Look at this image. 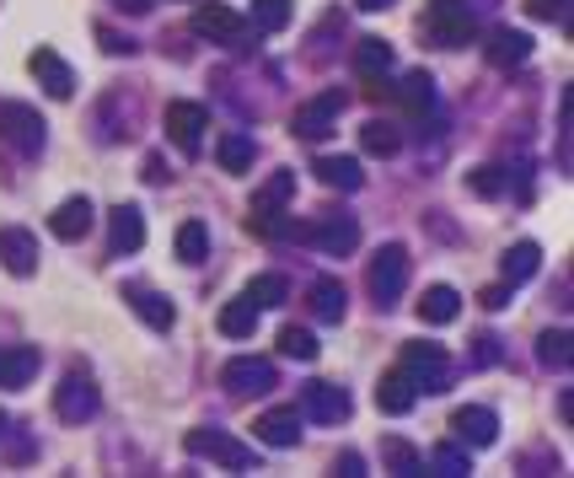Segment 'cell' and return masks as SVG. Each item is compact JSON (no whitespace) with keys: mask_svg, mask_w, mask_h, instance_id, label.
<instances>
[{"mask_svg":"<svg viewBox=\"0 0 574 478\" xmlns=\"http://www.w3.org/2000/svg\"><path fill=\"white\" fill-rule=\"evenodd\" d=\"M424 33H430V44H441V49L473 44V33H478L473 5H467V0H430V5H424Z\"/></svg>","mask_w":574,"mask_h":478,"instance_id":"6da1fadb","label":"cell"},{"mask_svg":"<svg viewBox=\"0 0 574 478\" xmlns=\"http://www.w3.org/2000/svg\"><path fill=\"white\" fill-rule=\"evenodd\" d=\"M403 290H408V248L403 242H386L382 253L371 259V296H376L382 312H392Z\"/></svg>","mask_w":574,"mask_h":478,"instance_id":"7a4b0ae2","label":"cell"},{"mask_svg":"<svg viewBox=\"0 0 574 478\" xmlns=\"http://www.w3.org/2000/svg\"><path fill=\"white\" fill-rule=\"evenodd\" d=\"M0 140H5L11 151H22V156H38L44 140H49V124H44L38 108H27V103H0Z\"/></svg>","mask_w":574,"mask_h":478,"instance_id":"3957f363","label":"cell"},{"mask_svg":"<svg viewBox=\"0 0 574 478\" xmlns=\"http://www.w3.org/2000/svg\"><path fill=\"white\" fill-rule=\"evenodd\" d=\"M296 200V172H274V178H263V189L253 194V210H248V226L263 231V237H274V231H285L279 226V210Z\"/></svg>","mask_w":574,"mask_h":478,"instance_id":"277c9868","label":"cell"},{"mask_svg":"<svg viewBox=\"0 0 574 478\" xmlns=\"http://www.w3.org/2000/svg\"><path fill=\"white\" fill-rule=\"evenodd\" d=\"M183 446H189V457H210V463H220V468H231V474L253 468V446H242V441L226 435V430H189Z\"/></svg>","mask_w":574,"mask_h":478,"instance_id":"5b68a950","label":"cell"},{"mask_svg":"<svg viewBox=\"0 0 574 478\" xmlns=\"http://www.w3.org/2000/svg\"><path fill=\"white\" fill-rule=\"evenodd\" d=\"M193 33L210 38V44H242L253 33V22L237 16L231 5H220V0H204V5H193Z\"/></svg>","mask_w":574,"mask_h":478,"instance_id":"8992f818","label":"cell"},{"mask_svg":"<svg viewBox=\"0 0 574 478\" xmlns=\"http://www.w3.org/2000/svg\"><path fill=\"white\" fill-rule=\"evenodd\" d=\"M403 371L414 377L419 393H441L451 377V360L441 344H408V349H403Z\"/></svg>","mask_w":574,"mask_h":478,"instance_id":"52a82bcc","label":"cell"},{"mask_svg":"<svg viewBox=\"0 0 574 478\" xmlns=\"http://www.w3.org/2000/svg\"><path fill=\"white\" fill-rule=\"evenodd\" d=\"M97 409H103V398H97V387H92L86 371H70L60 387H55V414H60L64 425H81V419H92Z\"/></svg>","mask_w":574,"mask_h":478,"instance_id":"ba28073f","label":"cell"},{"mask_svg":"<svg viewBox=\"0 0 574 478\" xmlns=\"http://www.w3.org/2000/svg\"><path fill=\"white\" fill-rule=\"evenodd\" d=\"M338 113H344V92H322L307 108H296V135L301 140H327L338 130Z\"/></svg>","mask_w":574,"mask_h":478,"instance_id":"9c48e42d","label":"cell"},{"mask_svg":"<svg viewBox=\"0 0 574 478\" xmlns=\"http://www.w3.org/2000/svg\"><path fill=\"white\" fill-rule=\"evenodd\" d=\"M220 382H226L237 398H258V393L274 387V360H263V355H242V360H231V366L220 371Z\"/></svg>","mask_w":574,"mask_h":478,"instance_id":"30bf717a","label":"cell"},{"mask_svg":"<svg viewBox=\"0 0 574 478\" xmlns=\"http://www.w3.org/2000/svg\"><path fill=\"white\" fill-rule=\"evenodd\" d=\"M296 237H307V242H318L322 253L344 259V253H355V242H360V226H355V215H322L318 226H307V231H296Z\"/></svg>","mask_w":574,"mask_h":478,"instance_id":"8fae6325","label":"cell"},{"mask_svg":"<svg viewBox=\"0 0 574 478\" xmlns=\"http://www.w3.org/2000/svg\"><path fill=\"white\" fill-rule=\"evenodd\" d=\"M0 264H5V274H16V279L38 274V237L22 231V226H0Z\"/></svg>","mask_w":574,"mask_h":478,"instance_id":"7c38bea8","label":"cell"},{"mask_svg":"<svg viewBox=\"0 0 574 478\" xmlns=\"http://www.w3.org/2000/svg\"><path fill=\"white\" fill-rule=\"evenodd\" d=\"M451 430H456L462 446H494V441H500V414L467 404V409L451 414Z\"/></svg>","mask_w":574,"mask_h":478,"instance_id":"4fadbf2b","label":"cell"},{"mask_svg":"<svg viewBox=\"0 0 574 478\" xmlns=\"http://www.w3.org/2000/svg\"><path fill=\"white\" fill-rule=\"evenodd\" d=\"M210 130V113L199 103H167V135L178 140V151H199V140Z\"/></svg>","mask_w":574,"mask_h":478,"instance_id":"5bb4252c","label":"cell"},{"mask_svg":"<svg viewBox=\"0 0 574 478\" xmlns=\"http://www.w3.org/2000/svg\"><path fill=\"white\" fill-rule=\"evenodd\" d=\"M301 419H318V425H338V419H349V393L333 387V382H312L307 398H301Z\"/></svg>","mask_w":574,"mask_h":478,"instance_id":"9a60e30c","label":"cell"},{"mask_svg":"<svg viewBox=\"0 0 574 478\" xmlns=\"http://www.w3.org/2000/svg\"><path fill=\"white\" fill-rule=\"evenodd\" d=\"M124 301L134 307V318H140L145 328H156V334H167V328L178 323L172 301H167V296H156V290H145V285H124Z\"/></svg>","mask_w":574,"mask_h":478,"instance_id":"2e32d148","label":"cell"},{"mask_svg":"<svg viewBox=\"0 0 574 478\" xmlns=\"http://www.w3.org/2000/svg\"><path fill=\"white\" fill-rule=\"evenodd\" d=\"M253 430H258V441H263V446L285 452V446H296V441H301V414H296V409H268Z\"/></svg>","mask_w":574,"mask_h":478,"instance_id":"e0dca14e","label":"cell"},{"mask_svg":"<svg viewBox=\"0 0 574 478\" xmlns=\"http://www.w3.org/2000/svg\"><path fill=\"white\" fill-rule=\"evenodd\" d=\"M49 231H55L60 242H81V237L92 231V200H86V194L64 200V205L49 215Z\"/></svg>","mask_w":574,"mask_h":478,"instance_id":"ac0fdd59","label":"cell"},{"mask_svg":"<svg viewBox=\"0 0 574 478\" xmlns=\"http://www.w3.org/2000/svg\"><path fill=\"white\" fill-rule=\"evenodd\" d=\"M27 65H33L38 81H44V92H49V97H60V103H64V97L75 92V75H70V65H64L55 49H33V60H27Z\"/></svg>","mask_w":574,"mask_h":478,"instance_id":"d6986e66","label":"cell"},{"mask_svg":"<svg viewBox=\"0 0 574 478\" xmlns=\"http://www.w3.org/2000/svg\"><path fill=\"white\" fill-rule=\"evenodd\" d=\"M312 172H318L327 189H338V194H355V189L366 183V172H360V162H355V156H318V167H312Z\"/></svg>","mask_w":574,"mask_h":478,"instance_id":"ffe728a7","label":"cell"},{"mask_svg":"<svg viewBox=\"0 0 574 478\" xmlns=\"http://www.w3.org/2000/svg\"><path fill=\"white\" fill-rule=\"evenodd\" d=\"M397 103H403L414 119L435 113V75H424V70H408V75H403V86H397Z\"/></svg>","mask_w":574,"mask_h":478,"instance_id":"44dd1931","label":"cell"},{"mask_svg":"<svg viewBox=\"0 0 574 478\" xmlns=\"http://www.w3.org/2000/svg\"><path fill=\"white\" fill-rule=\"evenodd\" d=\"M414 398H419V387H414V377H408L403 366H397L392 377H382V387H376V409L382 414H408Z\"/></svg>","mask_w":574,"mask_h":478,"instance_id":"7402d4cb","label":"cell"},{"mask_svg":"<svg viewBox=\"0 0 574 478\" xmlns=\"http://www.w3.org/2000/svg\"><path fill=\"white\" fill-rule=\"evenodd\" d=\"M483 55H489V65H500V70H505V65H521V60L531 55V38H526V33H515V27H494Z\"/></svg>","mask_w":574,"mask_h":478,"instance_id":"603a6c76","label":"cell"},{"mask_svg":"<svg viewBox=\"0 0 574 478\" xmlns=\"http://www.w3.org/2000/svg\"><path fill=\"white\" fill-rule=\"evenodd\" d=\"M33 377H38V349L16 344V349L0 355V387H27Z\"/></svg>","mask_w":574,"mask_h":478,"instance_id":"cb8c5ba5","label":"cell"},{"mask_svg":"<svg viewBox=\"0 0 574 478\" xmlns=\"http://www.w3.org/2000/svg\"><path fill=\"white\" fill-rule=\"evenodd\" d=\"M456 312H462V296H456L451 285H430V290H424V301H419V318H424V323H435V328L456 323Z\"/></svg>","mask_w":574,"mask_h":478,"instance_id":"d4e9b609","label":"cell"},{"mask_svg":"<svg viewBox=\"0 0 574 478\" xmlns=\"http://www.w3.org/2000/svg\"><path fill=\"white\" fill-rule=\"evenodd\" d=\"M145 242V215L140 205H119L113 210V253H134Z\"/></svg>","mask_w":574,"mask_h":478,"instance_id":"484cf974","label":"cell"},{"mask_svg":"<svg viewBox=\"0 0 574 478\" xmlns=\"http://www.w3.org/2000/svg\"><path fill=\"white\" fill-rule=\"evenodd\" d=\"M355 70H360L366 81H382L386 70H392V44H382V38H360V44H355Z\"/></svg>","mask_w":574,"mask_h":478,"instance_id":"4316f807","label":"cell"},{"mask_svg":"<svg viewBox=\"0 0 574 478\" xmlns=\"http://www.w3.org/2000/svg\"><path fill=\"white\" fill-rule=\"evenodd\" d=\"M344 307H349V296H344L338 279H318V285H312V318H318V323H338Z\"/></svg>","mask_w":574,"mask_h":478,"instance_id":"83f0119b","label":"cell"},{"mask_svg":"<svg viewBox=\"0 0 574 478\" xmlns=\"http://www.w3.org/2000/svg\"><path fill=\"white\" fill-rule=\"evenodd\" d=\"M537 264H542V248L537 242H515L505 253V264H500V274H505V285H526L537 274Z\"/></svg>","mask_w":574,"mask_h":478,"instance_id":"f1b7e54d","label":"cell"},{"mask_svg":"<svg viewBox=\"0 0 574 478\" xmlns=\"http://www.w3.org/2000/svg\"><path fill=\"white\" fill-rule=\"evenodd\" d=\"M220 334H226V339H253L258 334V307L248 296L231 301V307H220Z\"/></svg>","mask_w":574,"mask_h":478,"instance_id":"f546056e","label":"cell"},{"mask_svg":"<svg viewBox=\"0 0 574 478\" xmlns=\"http://www.w3.org/2000/svg\"><path fill=\"white\" fill-rule=\"evenodd\" d=\"M290 16H296V0H253V22L258 33H285L290 27Z\"/></svg>","mask_w":574,"mask_h":478,"instance_id":"4dcf8cb0","label":"cell"},{"mask_svg":"<svg viewBox=\"0 0 574 478\" xmlns=\"http://www.w3.org/2000/svg\"><path fill=\"white\" fill-rule=\"evenodd\" d=\"M178 259H183V264H204V259H210V231H204V220H183V226H178Z\"/></svg>","mask_w":574,"mask_h":478,"instance_id":"1f68e13d","label":"cell"},{"mask_svg":"<svg viewBox=\"0 0 574 478\" xmlns=\"http://www.w3.org/2000/svg\"><path fill=\"white\" fill-rule=\"evenodd\" d=\"M360 145H366L371 156H397L403 135H397V124H386V119H371V124L360 130Z\"/></svg>","mask_w":574,"mask_h":478,"instance_id":"d6a6232c","label":"cell"},{"mask_svg":"<svg viewBox=\"0 0 574 478\" xmlns=\"http://www.w3.org/2000/svg\"><path fill=\"white\" fill-rule=\"evenodd\" d=\"M215 156H220V167H226V172H248V167H253V140H248V135H220Z\"/></svg>","mask_w":574,"mask_h":478,"instance_id":"836d02e7","label":"cell"},{"mask_svg":"<svg viewBox=\"0 0 574 478\" xmlns=\"http://www.w3.org/2000/svg\"><path fill=\"white\" fill-rule=\"evenodd\" d=\"M242 296H248V301H253L258 312H263V307H279V301L290 296V285H285L279 274H258V279L248 285V290H242Z\"/></svg>","mask_w":574,"mask_h":478,"instance_id":"e575fe53","label":"cell"},{"mask_svg":"<svg viewBox=\"0 0 574 478\" xmlns=\"http://www.w3.org/2000/svg\"><path fill=\"white\" fill-rule=\"evenodd\" d=\"M382 463L392 474H419V468H424V457H419L408 441H382Z\"/></svg>","mask_w":574,"mask_h":478,"instance_id":"d590c367","label":"cell"},{"mask_svg":"<svg viewBox=\"0 0 574 478\" xmlns=\"http://www.w3.org/2000/svg\"><path fill=\"white\" fill-rule=\"evenodd\" d=\"M537 360H542V366H553V371H564V366H570V334H564V328H559V334H542Z\"/></svg>","mask_w":574,"mask_h":478,"instance_id":"8d00e7d4","label":"cell"},{"mask_svg":"<svg viewBox=\"0 0 574 478\" xmlns=\"http://www.w3.org/2000/svg\"><path fill=\"white\" fill-rule=\"evenodd\" d=\"M279 355H290V360H318V339H312L307 328H285V334H279Z\"/></svg>","mask_w":574,"mask_h":478,"instance_id":"74e56055","label":"cell"},{"mask_svg":"<svg viewBox=\"0 0 574 478\" xmlns=\"http://www.w3.org/2000/svg\"><path fill=\"white\" fill-rule=\"evenodd\" d=\"M430 468L441 478H462L467 474V452H456V446H441V452H430Z\"/></svg>","mask_w":574,"mask_h":478,"instance_id":"f35d334b","label":"cell"},{"mask_svg":"<svg viewBox=\"0 0 574 478\" xmlns=\"http://www.w3.org/2000/svg\"><path fill=\"white\" fill-rule=\"evenodd\" d=\"M467 189L483 194V200H494L505 189V178H500V167H478V172H467Z\"/></svg>","mask_w":574,"mask_h":478,"instance_id":"ab89813d","label":"cell"},{"mask_svg":"<svg viewBox=\"0 0 574 478\" xmlns=\"http://www.w3.org/2000/svg\"><path fill=\"white\" fill-rule=\"evenodd\" d=\"M526 11L537 22H553V16H570V0H526Z\"/></svg>","mask_w":574,"mask_h":478,"instance_id":"60d3db41","label":"cell"},{"mask_svg":"<svg viewBox=\"0 0 574 478\" xmlns=\"http://www.w3.org/2000/svg\"><path fill=\"white\" fill-rule=\"evenodd\" d=\"M511 290H515V285H489V290H483V307H489V312L511 307Z\"/></svg>","mask_w":574,"mask_h":478,"instance_id":"b9f144b4","label":"cell"},{"mask_svg":"<svg viewBox=\"0 0 574 478\" xmlns=\"http://www.w3.org/2000/svg\"><path fill=\"white\" fill-rule=\"evenodd\" d=\"M113 5H119V11H129V16H145L156 0H113Z\"/></svg>","mask_w":574,"mask_h":478,"instance_id":"7bdbcfd3","label":"cell"},{"mask_svg":"<svg viewBox=\"0 0 574 478\" xmlns=\"http://www.w3.org/2000/svg\"><path fill=\"white\" fill-rule=\"evenodd\" d=\"M392 0H360V11H386Z\"/></svg>","mask_w":574,"mask_h":478,"instance_id":"ee69618b","label":"cell"},{"mask_svg":"<svg viewBox=\"0 0 574 478\" xmlns=\"http://www.w3.org/2000/svg\"><path fill=\"white\" fill-rule=\"evenodd\" d=\"M0 430H5V414H0Z\"/></svg>","mask_w":574,"mask_h":478,"instance_id":"f6af8a7d","label":"cell"}]
</instances>
